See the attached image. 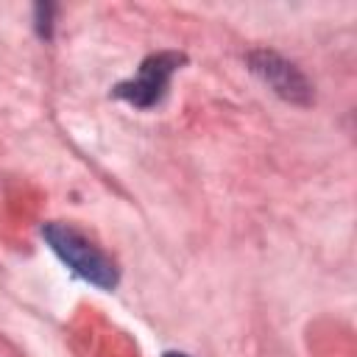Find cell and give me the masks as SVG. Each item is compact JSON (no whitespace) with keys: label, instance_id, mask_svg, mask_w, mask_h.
Returning <instances> with one entry per match:
<instances>
[{"label":"cell","instance_id":"cell-1","mask_svg":"<svg viewBox=\"0 0 357 357\" xmlns=\"http://www.w3.org/2000/svg\"><path fill=\"white\" fill-rule=\"evenodd\" d=\"M42 237L45 243L50 245V251L84 282L100 287V290H114L117 287V265L114 259L100 248L95 245L84 231H78L75 226L70 223H61V220H50L42 226Z\"/></svg>","mask_w":357,"mask_h":357},{"label":"cell","instance_id":"cell-2","mask_svg":"<svg viewBox=\"0 0 357 357\" xmlns=\"http://www.w3.org/2000/svg\"><path fill=\"white\" fill-rule=\"evenodd\" d=\"M181 64H184L181 53H173V50L153 53L139 64L134 78H128V81L114 86V98H120V100H126V103H131L137 109H151L165 98L167 84H170L173 73Z\"/></svg>","mask_w":357,"mask_h":357},{"label":"cell","instance_id":"cell-3","mask_svg":"<svg viewBox=\"0 0 357 357\" xmlns=\"http://www.w3.org/2000/svg\"><path fill=\"white\" fill-rule=\"evenodd\" d=\"M248 64L279 98H284L290 103H310L312 89H310L304 73L296 64H290L287 59H282L279 53L254 50V53H248Z\"/></svg>","mask_w":357,"mask_h":357},{"label":"cell","instance_id":"cell-4","mask_svg":"<svg viewBox=\"0 0 357 357\" xmlns=\"http://www.w3.org/2000/svg\"><path fill=\"white\" fill-rule=\"evenodd\" d=\"M162 357H187V354H181V351H165Z\"/></svg>","mask_w":357,"mask_h":357}]
</instances>
